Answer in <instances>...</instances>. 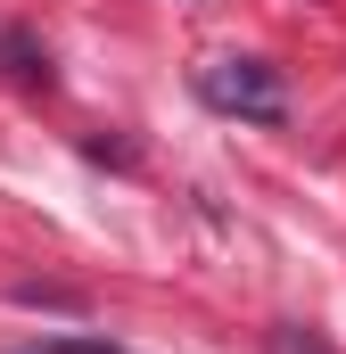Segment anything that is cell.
<instances>
[{"label": "cell", "mask_w": 346, "mask_h": 354, "mask_svg": "<svg viewBox=\"0 0 346 354\" xmlns=\"http://www.w3.org/2000/svg\"><path fill=\"white\" fill-rule=\"evenodd\" d=\"M198 99L215 115H239V124H280L289 115V83L264 58H206L198 66Z\"/></svg>", "instance_id": "cell-1"}, {"label": "cell", "mask_w": 346, "mask_h": 354, "mask_svg": "<svg viewBox=\"0 0 346 354\" xmlns=\"http://www.w3.org/2000/svg\"><path fill=\"white\" fill-rule=\"evenodd\" d=\"M8 354H132V346H116V338H17Z\"/></svg>", "instance_id": "cell-2"}, {"label": "cell", "mask_w": 346, "mask_h": 354, "mask_svg": "<svg viewBox=\"0 0 346 354\" xmlns=\"http://www.w3.org/2000/svg\"><path fill=\"white\" fill-rule=\"evenodd\" d=\"M272 354H330L313 330H272Z\"/></svg>", "instance_id": "cell-3"}]
</instances>
